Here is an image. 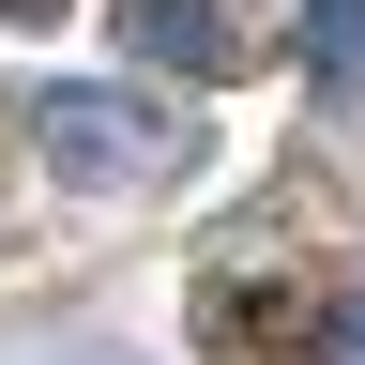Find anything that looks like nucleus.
Segmentation results:
<instances>
[{"mask_svg":"<svg viewBox=\"0 0 365 365\" xmlns=\"http://www.w3.org/2000/svg\"><path fill=\"white\" fill-rule=\"evenodd\" d=\"M122 46H137V61H182V76H228L213 0H122Z\"/></svg>","mask_w":365,"mask_h":365,"instance_id":"7ed1b4c3","label":"nucleus"},{"mask_svg":"<svg viewBox=\"0 0 365 365\" xmlns=\"http://www.w3.org/2000/svg\"><path fill=\"white\" fill-rule=\"evenodd\" d=\"M31 137H46L76 182H153V168L198 153V122H182V107H137V91H46Z\"/></svg>","mask_w":365,"mask_h":365,"instance_id":"f03ea898","label":"nucleus"},{"mask_svg":"<svg viewBox=\"0 0 365 365\" xmlns=\"http://www.w3.org/2000/svg\"><path fill=\"white\" fill-rule=\"evenodd\" d=\"M289 31H304L319 91H365V0H289Z\"/></svg>","mask_w":365,"mask_h":365,"instance_id":"20e7f679","label":"nucleus"},{"mask_svg":"<svg viewBox=\"0 0 365 365\" xmlns=\"http://www.w3.org/2000/svg\"><path fill=\"white\" fill-rule=\"evenodd\" d=\"M198 335H213V365H319L350 335V274L319 259V244H228L213 274H198Z\"/></svg>","mask_w":365,"mask_h":365,"instance_id":"f257e3e1","label":"nucleus"}]
</instances>
